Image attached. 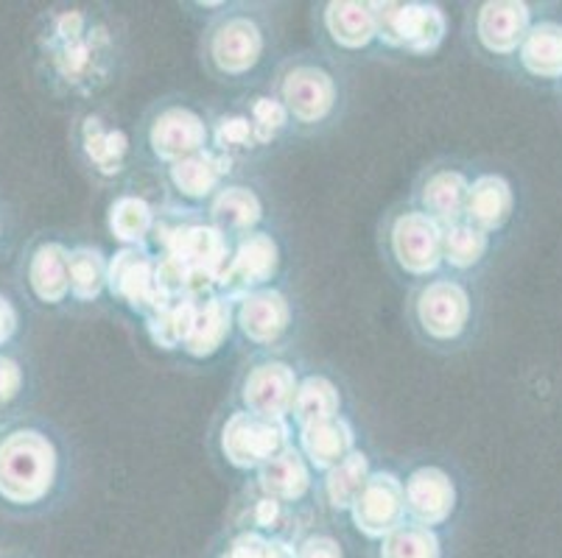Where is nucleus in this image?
<instances>
[{
	"label": "nucleus",
	"instance_id": "nucleus-1",
	"mask_svg": "<svg viewBox=\"0 0 562 558\" xmlns=\"http://www.w3.org/2000/svg\"><path fill=\"white\" fill-rule=\"evenodd\" d=\"M132 65L130 23L110 3H50L29 31V68L40 90L70 110L99 106Z\"/></svg>",
	"mask_w": 562,
	"mask_h": 558
},
{
	"label": "nucleus",
	"instance_id": "nucleus-2",
	"mask_svg": "<svg viewBox=\"0 0 562 558\" xmlns=\"http://www.w3.org/2000/svg\"><path fill=\"white\" fill-rule=\"evenodd\" d=\"M81 458L74 436L45 413L0 424V516L37 522L76 500Z\"/></svg>",
	"mask_w": 562,
	"mask_h": 558
},
{
	"label": "nucleus",
	"instance_id": "nucleus-3",
	"mask_svg": "<svg viewBox=\"0 0 562 558\" xmlns=\"http://www.w3.org/2000/svg\"><path fill=\"white\" fill-rule=\"evenodd\" d=\"M199 9L196 56L204 76L238 95L269 84L283 61V12L266 0L186 3Z\"/></svg>",
	"mask_w": 562,
	"mask_h": 558
},
{
	"label": "nucleus",
	"instance_id": "nucleus-4",
	"mask_svg": "<svg viewBox=\"0 0 562 558\" xmlns=\"http://www.w3.org/2000/svg\"><path fill=\"white\" fill-rule=\"evenodd\" d=\"M266 90L291 121L294 140L325 137L345 123L352 101L350 65L319 48L285 54Z\"/></svg>",
	"mask_w": 562,
	"mask_h": 558
},
{
	"label": "nucleus",
	"instance_id": "nucleus-5",
	"mask_svg": "<svg viewBox=\"0 0 562 558\" xmlns=\"http://www.w3.org/2000/svg\"><path fill=\"white\" fill-rule=\"evenodd\" d=\"M291 140L289 115L266 87L241 92L222 106L211 104V151L235 176H249L252 168L263 166Z\"/></svg>",
	"mask_w": 562,
	"mask_h": 558
},
{
	"label": "nucleus",
	"instance_id": "nucleus-6",
	"mask_svg": "<svg viewBox=\"0 0 562 558\" xmlns=\"http://www.w3.org/2000/svg\"><path fill=\"white\" fill-rule=\"evenodd\" d=\"M406 327L423 350L457 355L476 338L479 299L473 280L457 274L431 276L406 294Z\"/></svg>",
	"mask_w": 562,
	"mask_h": 558
},
{
	"label": "nucleus",
	"instance_id": "nucleus-7",
	"mask_svg": "<svg viewBox=\"0 0 562 558\" xmlns=\"http://www.w3.org/2000/svg\"><path fill=\"white\" fill-rule=\"evenodd\" d=\"M70 160L85 182L99 193H115L132 187L140 173L135 132H130L104 104L76 110L68 126Z\"/></svg>",
	"mask_w": 562,
	"mask_h": 558
},
{
	"label": "nucleus",
	"instance_id": "nucleus-8",
	"mask_svg": "<svg viewBox=\"0 0 562 558\" xmlns=\"http://www.w3.org/2000/svg\"><path fill=\"white\" fill-rule=\"evenodd\" d=\"M132 132L140 171L157 176L211 148V104L186 92H166L143 110Z\"/></svg>",
	"mask_w": 562,
	"mask_h": 558
},
{
	"label": "nucleus",
	"instance_id": "nucleus-9",
	"mask_svg": "<svg viewBox=\"0 0 562 558\" xmlns=\"http://www.w3.org/2000/svg\"><path fill=\"white\" fill-rule=\"evenodd\" d=\"M442 232L408 198L392 204L378 224V254L408 288L442 274Z\"/></svg>",
	"mask_w": 562,
	"mask_h": 558
},
{
	"label": "nucleus",
	"instance_id": "nucleus-10",
	"mask_svg": "<svg viewBox=\"0 0 562 558\" xmlns=\"http://www.w3.org/2000/svg\"><path fill=\"white\" fill-rule=\"evenodd\" d=\"M70 246L74 238L54 229L34 232L20 246L14 260V285L23 305L45 314L68 310L70 299Z\"/></svg>",
	"mask_w": 562,
	"mask_h": 558
},
{
	"label": "nucleus",
	"instance_id": "nucleus-11",
	"mask_svg": "<svg viewBox=\"0 0 562 558\" xmlns=\"http://www.w3.org/2000/svg\"><path fill=\"white\" fill-rule=\"evenodd\" d=\"M289 444H294L291 422L255 417V413L233 406L218 413L211 430L213 455L222 460V467L235 475H247V478H252L263 464L283 453Z\"/></svg>",
	"mask_w": 562,
	"mask_h": 558
},
{
	"label": "nucleus",
	"instance_id": "nucleus-12",
	"mask_svg": "<svg viewBox=\"0 0 562 558\" xmlns=\"http://www.w3.org/2000/svg\"><path fill=\"white\" fill-rule=\"evenodd\" d=\"M375 9L383 56L431 59L451 34L448 12L431 0H375Z\"/></svg>",
	"mask_w": 562,
	"mask_h": 558
},
{
	"label": "nucleus",
	"instance_id": "nucleus-13",
	"mask_svg": "<svg viewBox=\"0 0 562 558\" xmlns=\"http://www.w3.org/2000/svg\"><path fill=\"white\" fill-rule=\"evenodd\" d=\"M300 366L283 352H258L241 363L233 383L229 406L255 417L289 422L300 386Z\"/></svg>",
	"mask_w": 562,
	"mask_h": 558
},
{
	"label": "nucleus",
	"instance_id": "nucleus-14",
	"mask_svg": "<svg viewBox=\"0 0 562 558\" xmlns=\"http://www.w3.org/2000/svg\"><path fill=\"white\" fill-rule=\"evenodd\" d=\"M316 48L334 59L350 61L383 56L378 43L375 0H322L314 3Z\"/></svg>",
	"mask_w": 562,
	"mask_h": 558
},
{
	"label": "nucleus",
	"instance_id": "nucleus-15",
	"mask_svg": "<svg viewBox=\"0 0 562 558\" xmlns=\"http://www.w3.org/2000/svg\"><path fill=\"white\" fill-rule=\"evenodd\" d=\"M235 338L249 346V355L258 352H283L294 341L297 330V305L283 285L260 288L255 294L233 301Z\"/></svg>",
	"mask_w": 562,
	"mask_h": 558
},
{
	"label": "nucleus",
	"instance_id": "nucleus-16",
	"mask_svg": "<svg viewBox=\"0 0 562 558\" xmlns=\"http://www.w3.org/2000/svg\"><path fill=\"white\" fill-rule=\"evenodd\" d=\"M531 25H535L531 7L524 0L470 3L464 12V43L473 54L487 59H515Z\"/></svg>",
	"mask_w": 562,
	"mask_h": 558
},
{
	"label": "nucleus",
	"instance_id": "nucleus-17",
	"mask_svg": "<svg viewBox=\"0 0 562 558\" xmlns=\"http://www.w3.org/2000/svg\"><path fill=\"white\" fill-rule=\"evenodd\" d=\"M283 265L285 249L272 227L244 235V238L233 240L216 294H222L229 301H238L241 296L255 294L260 288H272L283 274Z\"/></svg>",
	"mask_w": 562,
	"mask_h": 558
},
{
	"label": "nucleus",
	"instance_id": "nucleus-18",
	"mask_svg": "<svg viewBox=\"0 0 562 558\" xmlns=\"http://www.w3.org/2000/svg\"><path fill=\"white\" fill-rule=\"evenodd\" d=\"M403 478V494H406L408 520L426 528H446L457 516L462 503V489L453 467L442 458L414 460Z\"/></svg>",
	"mask_w": 562,
	"mask_h": 558
},
{
	"label": "nucleus",
	"instance_id": "nucleus-19",
	"mask_svg": "<svg viewBox=\"0 0 562 558\" xmlns=\"http://www.w3.org/2000/svg\"><path fill=\"white\" fill-rule=\"evenodd\" d=\"M473 171H476L473 162L459 160V157H439L414 176L408 202L442 229L453 227L464 221Z\"/></svg>",
	"mask_w": 562,
	"mask_h": 558
},
{
	"label": "nucleus",
	"instance_id": "nucleus-20",
	"mask_svg": "<svg viewBox=\"0 0 562 558\" xmlns=\"http://www.w3.org/2000/svg\"><path fill=\"white\" fill-rule=\"evenodd\" d=\"M155 179L162 191V207L204 215V209L213 202V196L222 191V184L235 179V173L229 171V166L218 153H213L207 148V151L196 153V157H188V160L166 168Z\"/></svg>",
	"mask_w": 562,
	"mask_h": 558
},
{
	"label": "nucleus",
	"instance_id": "nucleus-21",
	"mask_svg": "<svg viewBox=\"0 0 562 558\" xmlns=\"http://www.w3.org/2000/svg\"><path fill=\"white\" fill-rule=\"evenodd\" d=\"M110 301L130 310L137 319H146L157 307L166 305V294L157 276V258L149 249H117L110 254Z\"/></svg>",
	"mask_w": 562,
	"mask_h": 558
},
{
	"label": "nucleus",
	"instance_id": "nucleus-22",
	"mask_svg": "<svg viewBox=\"0 0 562 558\" xmlns=\"http://www.w3.org/2000/svg\"><path fill=\"white\" fill-rule=\"evenodd\" d=\"M347 520L356 528V534L364 536L367 542H375V545L390 534H395L403 522H408L401 472L375 469L359 500H356V505L350 509V514H347Z\"/></svg>",
	"mask_w": 562,
	"mask_h": 558
},
{
	"label": "nucleus",
	"instance_id": "nucleus-23",
	"mask_svg": "<svg viewBox=\"0 0 562 558\" xmlns=\"http://www.w3.org/2000/svg\"><path fill=\"white\" fill-rule=\"evenodd\" d=\"M204 221L216 227L233 243L244 235L269 227L272 207H269V196L263 193V187L252 176H235L224 182L222 191L207 204Z\"/></svg>",
	"mask_w": 562,
	"mask_h": 558
},
{
	"label": "nucleus",
	"instance_id": "nucleus-24",
	"mask_svg": "<svg viewBox=\"0 0 562 558\" xmlns=\"http://www.w3.org/2000/svg\"><path fill=\"white\" fill-rule=\"evenodd\" d=\"M249 483L263 491L266 498L278 500L294 511H303L311 503H316V472L308 467V460L300 453L297 444H289L283 453L263 464L249 478Z\"/></svg>",
	"mask_w": 562,
	"mask_h": 558
},
{
	"label": "nucleus",
	"instance_id": "nucleus-25",
	"mask_svg": "<svg viewBox=\"0 0 562 558\" xmlns=\"http://www.w3.org/2000/svg\"><path fill=\"white\" fill-rule=\"evenodd\" d=\"M515 207H518V196H515V187L507 173L498 171V168H476L473 171L464 221L495 238L509 227Z\"/></svg>",
	"mask_w": 562,
	"mask_h": 558
},
{
	"label": "nucleus",
	"instance_id": "nucleus-26",
	"mask_svg": "<svg viewBox=\"0 0 562 558\" xmlns=\"http://www.w3.org/2000/svg\"><path fill=\"white\" fill-rule=\"evenodd\" d=\"M235 338L233 301L222 294H211L196 299L188 335L182 341L180 355L193 363H207L224 352V346Z\"/></svg>",
	"mask_w": 562,
	"mask_h": 558
},
{
	"label": "nucleus",
	"instance_id": "nucleus-27",
	"mask_svg": "<svg viewBox=\"0 0 562 558\" xmlns=\"http://www.w3.org/2000/svg\"><path fill=\"white\" fill-rule=\"evenodd\" d=\"M308 522L300 520V511L266 498L263 491L255 489L252 483L244 486V491L235 500L233 509V531H255L266 539H297Z\"/></svg>",
	"mask_w": 562,
	"mask_h": 558
},
{
	"label": "nucleus",
	"instance_id": "nucleus-28",
	"mask_svg": "<svg viewBox=\"0 0 562 558\" xmlns=\"http://www.w3.org/2000/svg\"><path fill=\"white\" fill-rule=\"evenodd\" d=\"M294 444L305 455V460H308V467L316 472V478L330 472L334 467H339L341 460H347L361 447L359 430H356V424H352V419L347 413L328 419V422L294 430Z\"/></svg>",
	"mask_w": 562,
	"mask_h": 558
},
{
	"label": "nucleus",
	"instance_id": "nucleus-29",
	"mask_svg": "<svg viewBox=\"0 0 562 558\" xmlns=\"http://www.w3.org/2000/svg\"><path fill=\"white\" fill-rule=\"evenodd\" d=\"M160 221V202L146 193L126 187L110 196L106 204V232L117 249H146Z\"/></svg>",
	"mask_w": 562,
	"mask_h": 558
},
{
	"label": "nucleus",
	"instance_id": "nucleus-30",
	"mask_svg": "<svg viewBox=\"0 0 562 558\" xmlns=\"http://www.w3.org/2000/svg\"><path fill=\"white\" fill-rule=\"evenodd\" d=\"M37 388V366L25 344L3 346L0 350V424L32 413Z\"/></svg>",
	"mask_w": 562,
	"mask_h": 558
},
{
	"label": "nucleus",
	"instance_id": "nucleus-31",
	"mask_svg": "<svg viewBox=\"0 0 562 558\" xmlns=\"http://www.w3.org/2000/svg\"><path fill=\"white\" fill-rule=\"evenodd\" d=\"M345 413V391H341L339 377L325 372V368H311L300 375L297 397L291 408V428H311V424L328 422Z\"/></svg>",
	"mask_w": 562,
	"mask_h": 558
},
{
	"label": "nucleus",
	"instance_id": "nucleus-32",
	"mask_svg": "<svg viewBox=\"0 0 562 558\" xmlns=\"http://www.w3.org/2000/svg\"><path fill=\"white\" fill-rule=\"evenodd\" d=\"M375 467L364 447H359L339 467L316 478V505L328 509L334 516H347L364 491L367 480L372 478Z\"/></svg>",
	"mask_w": 562,
	"mask_h": 558
},
{
	"label": "nucleus",
	"instance_id": "nucleus-33",
	"mask_svg": "<svg viewBox=\"0 0 562 558\" xmlns=\"http://www.w3.org/2000/svg\"><path fill=\"white\" fill-rule=\"evenodd\" d=\"M110 254L93 240H74L70 246V299L76 307H99L110 299Z\"/></svg>",
	"mask_w": 562,
	"mask_h": 558
},
{
	"label": "nucleus",
	"instance_id": "nucleus-34",
	"mask_svg": "<svg viewBox=\"0 0 562 558\" xmlns=\"http://www.w3.org/2000/svg\"><path fill=\"white\" fill-rule=\"evenodd\" d=\"M495 238L487 235L484 229L473 227L468 221H459L442 232V269L448 274L464 276L473 280L479 269L490 260L493 254Z\"/></svg>",
	"mask_w": 562,
	"mask_h": 558
},
{
	"label": "nucleus",
	"instance_id": "nucleus-35",
	"mask_svg": "<svg viewBox=\"0 0 562 558\" xmlns=\"http://www.w3.org/2000/svg\"><path fill=\"white\" fill-rule=\"evenodd\" d=\"M515 61L531 79H562V25L551 20L531 25Z\"/></svg>",
	"mask_w": 562,
	"mask_h": 558
},
{
	"label": "nucleus",
	"instance_id": "nucleus-36",
	"mask_svg": "<svg viewBox=\"0 0 562 558\" xmlns=\"http://www.w3.org/2000/svg\"><path fill=\"white\" fill-rule=\"evenodd\" d=\"M196 299H168L155 314L143 319V330L149 335L151 344L162 352H180L182 341L188 335V327L193 319Z\"/></svg>",
	"mask_w": 562,
	"mask_h": 558
},
{
	"label": "nucleus",
	"instance_id": "nucleus-37",
	"mask_svg": "<svg viewBox=\"0 0 562 558\" xmlns=\"http://www.w3.org/2000/svg\"><path fill=\"white\" fill-rule=\"evenodd\" d=\"M378 558H446V547L439 531L408 520L395 534L378 542Z\"/></svg>",
	"mask_w": 562,
	"mask_h": 558
},
{
	"label": "nucleus",
	"instance_id": "nucleus-38",
	"mask_svg": "<svg viewBox=\"0 0 562 558\" xmlns=\"http://www.w3.org/2000/svg\"><path fill=\"white\" fill-rule=\"evenodd\" d=\"M294 553H297V558H347L339 536L316 528H305L294 539Z\"/></svg>",
	"mask_w": 562,
	"mask_h": 558
},
{
	"label": "nucleus",
	"instance_id": "nucleus-39",
	"mask_svg": "<svg viewBox=\"0 0 562 558\" xmlns=\"http://www.w3.org/2000/svg\"><path fill=\"white\" fill-rule=\"evenodd\" d=\"M23 299L0 288V350L23 344Z\"/></svg>",
	"mask_w": 562,
	"mask_h": 558
},
{
	"label": "nucleus",
	"instance_id": "nucleus-40",
	"mask_svg": "<svg viewBox=\"0 0 562 558\" xmlns=\"http://www.w3.org/2000/svg\"><path fill=\"white\" fill-rule=\"evenodd\" d=\"M269 556V539L255 531H229L227 542L216 558H266Z\"/></svg>",
	"mask_w": 562,
	"mask_h": 558
},
{
	"label": "nucleus",
	"instance_id": "nucleus-41",
	"mask_svg": "<svg viewBox=\"0 0 562 558\" xmlns=\"http://www.w3.org/2000/svg\"><path fill=\"white\" fill-rule=\"evenodd\" d=\"M14 235H18V215H14L7 196L0 193V260L7 258V254H12Z\"/></svg>",
	"mask_w": 562,
	"mask_h": 558
},
{
	"label": "nucleus",
	"instance_id": "nucleus-42",
	"mask_svg": "<svg viewBox=\"0 0 562 558\" xmlns=\"http://www.w3.org/2000/svg\"><path fill=\"white\" fill-rule=\"evenodd\" d=\"M266 558H297L291 539H269V556Z\"/></svg>",
	"mask_w": 562,
	"mask_h": 558
},
{
	"label": "nucleus",
	"instance_id": "nucleus-43",
	"mask_svg": "<svg viewBox=\"0 0 562 558\" xmlns=\"http://www.w3.org/2000/svg\"><path fill=\"white\" fill-rule=\"evenodd\" d=\"M0 558H34L32 553L20 550V547H0Z\"/></svg>",
	"mask_w": 562,
	"mask_h": 558
}]
</instances>
